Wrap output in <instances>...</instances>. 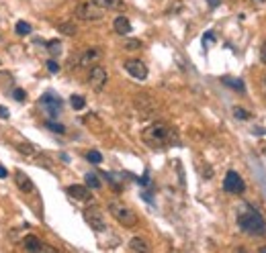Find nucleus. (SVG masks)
I'll return each mask as SVG.
<instances>
[{
	"mask_svg": "<svg viewBox=\"0 0 266 253\" xmlns=\"http://www.w3.org/2000/svg\"><path fill=\"white\" fill-rule=\"evenodd\" d=\"M143 141L145 145L154 147V149H164V147L178 143V133L168 123H154L143 129Z\"/></svg>",
	"mask_w": 266,
	"mask_h": 253,
	"instance_id": "obj_1",
	"label": "nucleus"
},
{
	"mask_svg": "<svg viewBox=\"0 0 266 253\" xmlns=\"http://www.w3.org/2000/svg\"><path fill=\"white\" fill-rule=\"evenodd\" d=\"M238 225H240L242 231H246V233H250V235H266L264 218H262V215L258 213V210L252 208V206H246L238 215Z\"/></svg>",
	"mask_w": 266,
	"mask_h": 253,
	"instance_id": "obj_2",
	"label": "nucleus"
},
{
	"mask_svg": "<svg viewBox=\"0 0 266 253\" xmlns=\"http://www.w3.org/2000/svg\"><path fill=\"white\" fill-rule=\"evenodd\" d=\"M109 213L113 215V218L117 220V223H121L123 227H135L137 223H140L137 215L123 202H115V200L109 202Z\"/></svg>",
	"mask_w": 266,
	"mask_h": 253,
	"instance_id": "obj_3",
	"label": "nucleus"
},
{
	"mask_svg": "<svg viewBox=\"0 0 266 253\" xmlns=\"http://www.w3.org/2000/svg\"><path fill=\"white\" fill-rule=\"evenodd\" d=\"M76 17L80 20H101L104 17V10L92 2H80L76 6Z\"/></svg>",
	"mask_w": 266,
	"mask_h": 253,
	"instance_id": "obj_4",
	"label": "nucleus"
},
{
	"mask_svg": "<svg viewBox=\"0 0 266 253\" xmlns=\"http://www.w3.org/2000/svg\"><path fill=\"white\" fill-rule=\"evenodd\" d=\"M106 80H109V73H106L104 68H101V66L90 68V73H88V86H90L94 92H101V90L106 86Z\"/></svg>",
	"mask_w": 266,
	"mask_h": 253,
	"instance_id": "obj_5",
	"label": "nucleus"
},
{
	"mask_svg": "<svg viewBox=\"0 0 266 253\" xmlns=\"http://www.w3.org/2000/svg\"><path fill=\"white\" fill-rule=\"evenodd\" d=\"M39 107L43 108V112L47 114V117H58L60 108H61V100L58 96H53L51 92H47V94H43V96L39 98Z\"/></svg>",
	"mask_w": 266,
	"mask_h": 253,
	"instance_id": "obj_6",
	"label": "nucleus"
},
{
	"mask_svg": "<svg viewBox=\"0 0 266 253\" xmlns=\"http://www.w3.org/2000/svg\"><path fill=\"white\" fill-rule=\"evenodd\" d=\"M223 188L227 190L229 194H242L244 190H246V184H244L242 180V176L238 172H227L225 174V180H223Z\"/></svg>",
	"mask_w": 266,
	"mask_h": 253,
	"instance_id": "obj_7",
	"label": "nucleus"
},
{
	"mask_svg": "<svg viewBox=\"0 0 266 253\" xmlns=\"http://www.w3.org/2000/svg\"><path fill=\"white\" fill-rule=\"evenodd\" d=\"M84 220L90 225V229H94L97 233H102V231L106 229V223H104V218L102 215L99 213L97 208H86L84 210Z\"/></svg>",
	"mask_w": 266,
	"mask_h": 253,
	"instance_id": "obj_8",
	"label": "nucleus"
},
{
	"mask_svg": "<svg viewBox=\"0 0 266 253\" xmlns=\"http://www.w3.org/2000/svg\"><path fill=\"white\" fill-rule=\"evenodd\" d=\"M125 70L135 80H145L147 78V66L142 59H127L125 61Z\"/></svg>",
	"mask_w": 266,
	"mask_h": 253,
	"instance_id": "obj_9",
	"label": "nucleus"
},
{
	"mask_svg": "<svg viewBox=\"0 0 266 253\" xmlns=\"http://www.w3.org/2000/svg\"><path fill=\"white\" fill-rule=\"evenodd\" d=\"M15 182H17V186L20 188V192H25V194L35 192V184L31 182V178H29L27 174H23L20 170L15 172Z\"/></svg>",
	"mask_w": 266,
	"mask_h": 253,
	"instance_id": "obj_10",
	"label": "nucleus"
},
{
	"mask_svg": "<svg viewBox=\"0 0 266 253\" xmlns=\"http://www.w3.org/2000/svg\"><path fill=\"white\" fill-rule=\"evenodd\" d=\"M23 247H25V251H53V247L43 245L41 239H37L35 235H27L23 239Z\"/></svg>",
	"mask_w": 266,
	"mask_h": 253,
	"instance_id": "obj_11",
	"label": "nucleus"
},
{
	"mask_svg": "<svg viewBox=\"0 0 266 253\" xmlns=\"http://www.w3.org/2000/svg\"><path fill=\"white\" fill-rule=\"evenodd\" d=\"M68 194H70L72 198L80 200V202H86V200H90V190H88V186L74 184V186H70V188H68Z\"/></svg>",
	"mask_w": 266,
	"mask_h": 253,
	"instance_id": "obj_12",
	"label": "nucleus"
},
{
	"mask_svg": "<svg viewBox=\"0 0 266 253\" xmlns=\"http://www.w3.org/2000/svg\"><path fill=\"white\" fill-rule=\"evenodd\" d=\"M113 29H115V33H119V35H129L131 33L129 18H127V17H117L113 20Z\"/></svg>",
	"mask_w": 266,
	"mask_h": 253,
	"instance_id": "obj_13",
	"label": "nucleus"
},
{
	"mask_svg": "<svg viewBox=\"0 0 266 253\" xmlns=\"http://www.w3.org/2000/svg\"><path fill=\"white\" fill-rule=\"evenodd\" d=\"M97 59H101V51L99 49H88V51H84V54L80 55L78 66L80 68H86V66H90V63H94Z\"/></svg>",
	"mask_w": 266,
	"mask_h": 253,
	"instance_id": "obj_14",
	"label": "nucleus"
},
{
	"mask_svg": "<svg viewBox=\"0 0 266 253\" xmlns=\"http://www.w3.org/2000/svg\"><path fill=\"white\" fill-rule=\"evenodd\" d=\"M92 4H97L102 10H115V8H123L121 0H90Z\"/></svg>",
	"mask_w": 266,
	"mask_h": 253,
	"instance_id": "obj_15",
	"label": "nucleus"
},
{
	"mask_svg": "<svg viewBox=\"0 0 266 253\" xmlns=\"http://www.w3.org/2000/svg\"><path fill=\"white\" fill-rule=\"evenodd\" d=\"M129 249H131V251H142V253H145V251H150V243H147L143 237H133V239L129 241Z\"/></svg>",
	"mask_w": 266,
	"mask_h": 253,
	"instance_id": "obj_16",
	"label": "nucleus"
},
{
	"mask_svg": "<svg viewBox=\"0 0 266 253\" xmlns=\"http://www.w3.org/2000/svg\"><path fill=\"white\" fill-rule=\"evenodd\" d=\"M86 186L92 188V190H99V188L102 186V182H101V178H99L97 174L90 172V174H86Z\"/></svg>",
	"mask_w": 266,
	"mask_h": 253,
	"instance_id": "obj_17",
	"label": "nucleus"
},
{
	"mask_svg": "<svg viewBox=\"0 0 266 253\" xmlns=\"http://www.w3.org/2000/svg\"><path fill=\"white\" fill-rule=\"evenodd\" d=\"M17 149H19V153H23V155H27V157L35 155V147L31 145L29 141H25V143H17Z\"/></svg>",
	"mask_w": 266,
	"mask_h": 253,
	"instance_id": "obj_18",
	"label": "nucleus"
},
{
	"mask_svg": "<svg viewBox=\"0 0 266 253\" xmlns=\"http://www.w3.org/2000/svg\"><path fill=\"white\" fill-rule=\"evenodd\" d=\"M70 104H72V108L80 110V108L86 107V100H84V96H78V94H74V96L70 98Z\"/></svg>",
	"mask_w": 266,
	"mask_h": 253,
	"instance_id": "obj_19",
	"label": "nucleus"
},
{
	"mask_svg": "<svg viewBox=\"0 0 266 253\" xmlns=\"http://www.w3.org/2000/svg\"><path fill=\"white\" fill-rule=\"evenodd\" d=\"M233 114H236V119H240V121H248L250 119V112L244 107H233Z\"/></svg>",
	"mask_w": 266,
	"mask_h": 253,
	"instance_id": "obj_20",
	"label": "nucleus"
},
{
	"mask_svg": "<svg viewBox=\"0 0 266 253\" xmlns=\"http://www.w3.org/2000/svg\"><path fill=\"white\" fill-rule=\"evenodd\" d=\"M47 49H49V54L51 55H58L60 51H61V43L58 39H53V41H47Z\"/></svg>",
	"mask_w": 266,
	"mask_h": 253,
	"instance_id": "obj_21",
	"label": "nucleus"
},
{
	"mask_svg": "<svg viewBox=\"0 0 266 253\" xmlns=\"http://www.w3.org/2000/svg\"><path fill=\"white\" fill-rule=\"evenodd\" d=\"M223 84H227V86L236 88L238 92H244V82H240V80H233V78H223Z\"/></svg>",
	"mask_w": 266,
	"mask_h": 253,
	"instance_id": "obj_22",
	"label": "nucleus"
},
{
	"mask_svg": "<svg viewBox=\"0 0 266 253\" xmlns=\"http://www.w3.org/2000/svg\"><path fill=\"white\" fill-rule=\"evenodd\" d=\"M31 31H33V29H31V25L25 23V20H19V23H17V33L19 35H29Z\"/></svg>",
	"mask_w": 266,
	"mask_h": 253,
	"instance_id": "obj_23",
	"label": "nucleus"
},
{
	"mask_svg": "<svg viewBox=\"0 0 266 253\" xmlns=\"http://www.w3.org/2000/svg\"><path fill=\"white\" fill-rule=\"evenodd\" d=\"M58 29L61 31V33H66V35H76V27H74L72 23H61Z\"/></svg>",
	"mask_w": 266,
	"mask_h": 253,
	"instance_id": "obj_24",
	"label": "nucleus"
},
{
	"mask_svg": "<svg viewBox=\"0 0 266 253\" xmlns=\"http://www.w3.org/2000/svg\"><path fill=\"white\" fill-rule=\"evenodd\" d=\"M86 160H88L90 163H101V162H102V155H101L99 151H88V153H86Z\"/></svg>",
	"mask_w": 266,
	"mask_h": 253,
	"instance_id": "obj_25",
	"label": "nucleus"
},
{
	"mask_svg": "<svg viewBox=\"0 0 266 253\" xmlns=\"http://www.w3.org/2000/svg\"><path fill=\"white\" fill-rule=\"evenodd\" d=\"M45 125H47V129H51V131H58V133H63V131H66V126H63V125H60V123H53V121H47Z\"/></svg>",
	"mask_w": 266,
	"mask_h": 253,
	"instance_id": "obj_26",
	"label": "nucleus"
},
{
	"mask_svg": "<svg viewBox=\"0 0 266 253\" xmlns=\"http://www.w3.org/2000/svg\"><path fill=\"white\" fill-rule=\"evenodd\" d=\"M142 47V41L140 39H129L125 43V49H140Z\"/></svg>",
	"mask_w": 266,
	"mask_h": 253,
	"instance_id": "obj_27",
	"label": "nucleus"
},
{
	"mask_svg": "<svg viewBox=\"0 0 266 253\" xmlns=\"http://www.w3.org/2000/svg\"><path fill=\"white\" fill-rule=\"evenodd\" d=\"M260 61H262V63H266V41L260 45Z\"/></svg>",
	"mask_w": 266,
	"mask_h": 253,
	"instance_id": "obj_28",
	"label": "nucleus"
},
{
	"mask_svg": "<svg viewBox=\"0 0 266 253\" xmlns=\"http://www.w3.org/2000/svg\"><path fill=\"white\" fill-rule=\"evenodd\" d=\"M13 96H15L17 100H25V98H27V96H25V92L20 90V88H17V90H15V94H13Z\"/></svg>",
	"mask_w": 266,
	"mask_h": 253,
	"instance_id": "obj_29",
	"label": "nucleus"
},
{
	"mask_svg": "<svg viewBox=\"0 0 266 253\" xmlns=\"http://www.w3.org/2000/svg\"><path fill=\"white\" fill-rule=\"evenodd\" d=\"M203 41H205V45H209V43H213V41H215V35H213V33H205V35H203Z\"/></svg>",
	"mask_w": 266,
	"mask_h": 253,
	"instance_id": "obj_30",
	"label": "nucleus"
},
{
	"mask_svg": "<svg viewBox=\"0 0 266 253\" xmlns=\"http://www.w3.org/2000/svg\"><path fill=\"white\" fill-rule=\"evenodd\" d=\"M47 68H49V72H58L60 70V66L56 61H47Z\"/></svg>",
	"mask_w": 266,
	"mask_h": 253,
	"instance_id": "obj_31",
	"label": "nucleus"
},
{
	"mask_svg": "<svg viewBox=\"0 0 266 253\" xmlns=\"http://www.w3.org/2000/svg\"><path fill=\"white\" fill-rule=\"evenodd\" d=\"M0 117H2V119H8V110H6L4 107H0Z\"/></svg>",
	"mask_w": 266,
	"mask_h": 253,
	"instance_id": "obj_32",
	"label": "nucleus"
},
{
	"mask_svg": "<svg viewBox=\"0 0 266 253\" xmlns=\"http://www.w3.org/2000/svg\"><path fill=\"white\" fill-rule=\"evenodd\" d=\"M6 176H8V172L4 170V167H2V165H0V178H6Z\"/></svg>",
	"mask_w": 266,
	"mask_h": 253,
	"instance_id": "obj_33",
	"label": "nucleus"
},
{
	"mask_svg": "<svg viewBox=\"0 0 266 253\" xmlns=\"http://www.w3.org/2000/svg\"><path fill=\"white\" fill-rule=\"evenodd\" d=\"M209 4H211V6H217V4H219V0H209Z\"/></svg>",
	"mask_w": 266,
	"mask_h": 253,
	"instance_id": "obj_34",
	"label": "nucleus"
},
{
	"mask_svg": "<svg viewBox=\"0 0 266 253\" xmlns=\"http://www.w3.org/2000/svg\"><path fill=\"white\" fill-rule=\"evenodd\" d=\"M264 94H266V78H264Z\"/></svg>",
	"mask_w": 266,
	"mask_h": 253,
	"instance_id": "obj_35",
	"label": "nucleus"
},
{
	"mask_svg": "<svg viewBox=\"0 0 266 253\" xmlns=\"http://www.w3.org/2000/svg\"><path fill=\"white\" fill-rule=\"evenodd\" d=\"M254 2H264V0H254Z\"/></svg>",
	"mask_w": 266,
	"mask_h": 253,
	"instance_id": "obj_36",
	"label": "nucleus"
},
{
	"mask_svg": "<svg viewBox=\"0 0 266 253\" xmlns=\"http://www.w3.org/2000/svg\"><path fill=\"white\" fill-rule=\"evenodd\" d=\"M0 43H2V35H0Z\"/></svg>",
	"mask_w": 266,
	"mask_h": 253,
	"instance_id": "obj_37",
	"label": "nucleus"
},
{
	"mask_svg": "<svg viewBox=\"0 0 266 253\" xmlns=\"http://www.w3.org/2000/svg\"><path fill=\"white\" fill-rule=\"evenodd\" d=\"M264 153H266V149H264Z\"/></svg>",
	"mask_w": 266,
	"mask_h": 253,
	"instance_id": "obj_38",
	"label": "nucleus"
}]
</instances>
